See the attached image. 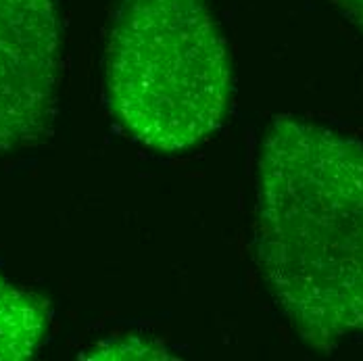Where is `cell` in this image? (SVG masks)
Instances as JSON below:
<instances>
[{
  "label": "cell",
  "instance_id": "cell-2",
  "mask_svg": "<svg viewBox=\"0 0 363 361\" xmlns=\"http://www.w3.org/2000/svg\"><path fill=\"white\" fill-rule=\"evenodd\" d=\"M105 70L113 113L152 150L194 148L225 119L232 63L205 0H119Z\"/></svg>",
  "mask_w": 363,
  "mask_h": 361
},
{
  "label": "cell",
  "instance_id": "cell-1",
  "mask_svg": "<svg viewBox=\"0 0 363 361\" xmlns=\"http://www.w3.org/2000/svg\"><path fill=\"white\" fill-rule=\"evenodd\" d=\"M255 251L296 334L332 351L363 338V143L278 115L257 161Z\"/></svg>",
  "mask_w": 363,
  "mask_h": 361
},
{
  "label": "cell",
  "instance_id": "cell-4",
  "mask_svg": "<svg viewBox=\"0 0 363 361\" xmlns=\"http://www.w3.org/2000/svg\"><path fill=\"white\" fill-rule=\"evenodd\" d=\"M46 303L0 276V361H23L36 355L48 334Z\"/></svg>",
  "mask_w": 363,
  "mask_h": 361
},
{
  "label": "cell",
  "instance_id": "cell-5",
  "mask_svg": "<svg viewBox=\"0 0 363 361\" xmlns=\"http://www.w3.org/2000/svg\"><path fill=\"white\" fill-rule=\"evenodd\" d=\"M359 30L363 32V0H332Z\"/></svg>",
  "mask_w": 363,
  "mask_h": 361
},
{
  "label": "cell",
  "instance_id": "cell-3",
  "mask_svg": "<svg viewBox=\"0 0 363 361\" xmlns=\"http://www.w3.org/2000/svg\"><path fill=\"white\" fill-rule=\"evenodd\" d=\"M59 73L57 0H0V150L30 145L48 132Z\"/></svg>",
  "mask_w": 363,
  "mask_h": 361
}]
</instances>
